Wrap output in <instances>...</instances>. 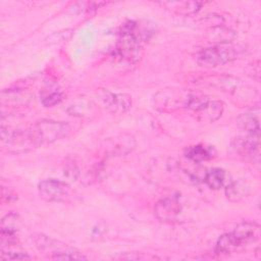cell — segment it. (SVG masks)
Here are the masks:
<instances>
[{
    "label": "cell",
    "instance_id": "cell-1",
    "mask_svg": "<svg viewBox=\"0 0 261 261\" xmlns=\"http://www.w3.org/2000/svg\"><path fill=\"white\" fill-rule=\"evenodd\" d=\"M144 40L136 31V21H127L122 24L115 52L123 61L136 63L142 55V45Z\"/></svg>",
    "mask_w": 261,
    "mask_h": 261
},
{
    "label": "cell",
    "instance_id": "cell-2",
    "mask_svg": "<svg viewBox=\"0 0 261 261\" xmlns=\"http://www.w3.org/2000/svg\"><path fill=\"white\" fill-rule=\"evenodd\" d=\"M244 48L239 45L221 43L202 49L197 55V62L204 67H216L240 58Z\"/></svg>",
    "mask_w": 261,
    "mask_h": 261
},
{
    "label": "cell",
    "instance_id": "cell-3",
    "mask_svg": "<svg viewBox=\"0 0 261 261\" xmlns=\"http://www.w3.org/2000/svg\"><path fill=\"white\" fill-rule=\"evenodd\" d=\"M195 93L186 89L164 88L154 95L153 105L157 110L162 112L189 109Z\"/></svg>",
    "mask_w": 261,
    "mask_h": 261
},
{
    "label": "cell",
    "instance_id": "cell-4",
    "mask_svg": "<svg viewBox=\"0 0 261 261\" xmlns=\"http://www.w3.org/2000/svg\"><path fill=\"white\" fill-rule=\"evenodd\" d=\"M30 129L38 145L41 146L65 138L70 132V125L64 121L42 119L34 123Z\"/></svg>",
    "mask_w": 261,
    "mask_h": 261
},
{
    "label": "cell",
    "instance_id": "cell-5",
    "mask_svg": "<svg viewBox=\"0 0 261 261\" xmlns=\"http://www.w3.org/2000/svg\"><path fill=\"white\" fill-rule=\"evenodd\" d=\"M2 142L8 148V151L13 153H21L31 151L40 147L34 139L30 127L27 129H14L10 130L7 127H1Z\"/></svg>",
    "mask_w": 261,
    "mask_h": 261
},
{
    "label": "cell",
    "instance_id": "cell-6",
    "mask_svg": "<svg viewBox=\"0 0 261 261\" xmlns=\"http://www.w3.org/2000/svg\"><path fill=\"white\" fill-rule=\"evenodd\" d=\"M38 191L40 197L47 202H62L68 198L70 187L65 181L47 178L39 182Z\"/></svg>",
    "mask_w": 261,
    "mask_h": 261
},
{
    "label": "cell",
    "instance_id": "cell-7",
    "mask_svg": "<svg viewBox=\"0 0 261 261\" xmlns=\"http://www.w3.org/2000/svg\"><path fill=\"white\" fill-rule=\"evenodd\" d=\"M97 94L103 106L111 113L122 114L132 108L133 100L128 94L112 93L104 89H99Z\"/></svg>",
    "mask_w": 261,
    "mask_h": 261
},
{
    "label": "cell",
    "instance_id": "cell-8",
    "mask_svg": "<svg viewBox=\"0 0 261 261\" xmlns=\"http://www.w3.org/2000/svg\"><path fill=\"white\" fill-rule=\"evenodd\" d=\"M34 242L38 250L45 255H48L49 258L53 260H59V257L66 252L73 250L68 247L66 244L55 240L51 237L45 236L43 233H39L34 237Z\"/></svg>",
    "mask_w": 261,
    "mask_h": 261
},
{
    "label": "cell",
    "instance_id": "cell-9",
    "mask_svg": "<svg viewBox=\"0 0 261 261\" xmlns=\"http://www.w3.org/2000/svg\"><path fill=\"white\" fill-rule=\"evenodd\" d=\"M217 87L219 89H221L223 92L238 97L241 99L245 98V99H250V98H255V96L257 95V92L255 91V89L249 87L248 85L244 84L242 81H240L239 79L232 77V76H222L219 79V81L217 82Z\"/></svg>",
    "mask_w": 261,
    "mask_h": 261
},
{
    "label": "cell",
    "instance_id": "cell-10",
    "mask_svg": "<svg viewBox=\"0 0 261 261\" xmlns=\"http://www.w3.org/2000/svg\"><path fill=\"white\" fill-rule=\"evenodd\" d=\"M180 201L178 196L172 195L159 200L154 207L156 217L161 221H172L180 212Z\"/></svg>",
    "mask_w": 261,
    "mask_h": 261
},
{
    "label": "cell",
    "instance_id": "cell-11",
    "mask_svg": "<svg viewBox=\"0 0 261 261\" xmlns=\"http://www.w3.org/2000/svg\"><path fill=\"white\" fill-rule=\"evenodd\" d=\"M239 247L255 243L260 238V226L256 222L244 221L230 231Z\"/></svg>",
    "mask_w": 261,
    "mask_h": 261
},
{
    "label": "cell",
    "instance_id": "cell-12",
    "mask_svg": "<svg viewBox=\"0 0 261 261\" xmlns=\"http://www.w3.org/2000/svg\"><path fill=\"white\" fill-rule=\"evenodd\" d=\"M223 110L224 104L221 101L211 100L208 98L194 113L201 121L214 122L222 115Z\"/></svg>",
    "mask_w": 261,
    "mask_h": 261
},
{
    "label": "cell",
    "instance_id": "cell-13",
    "mask_svg": "<svg viewBox=\"0 0 261 261\" xmlns=\"http://www.w3.org/2000/svg\"><path fill=\"white\" fill-rule=\"evenodd\" d=\"M226 198L231 202H239L246 198L251 192V185L246 178L230 180L224 188Z\"/></svg>",
    "mask_w": 261,
    "mask_h": 261
},
{
    "label": "cell",
    "instance_id": "cell-14",
    "mask_svg": "<svg viewBox=\"0 0 261 261\" xmlns=\"http://www.w3.org/2000/svg\"><path fill=\"white\" fill-rule=\"evenodd\" d=\"M230 180L231 178L228 172L218 167L211 168L204 174V181L212 190L224 189Z\"/></svg>",
    "mask_w": 261,
    "mask_h": 261
},
{
    "label": "cell",
    "instance_id": "cell-15",
    "mask_svg": "<svg viewBox=\"0 0 261 261\" xmlns=\"http://www.w3.org/2000/svg\"><path fill=\"white\" fill-rule=\"evenodd\" d=\"M215 151L211 147H206L204 145H194L186 149L185 155L187 158L195 163H200L209 160L214 157Z\"/></svg>",
    "mask_w": 261,
    "mask_h": 261
},
{
    "label": "cell",
    "instance_id": "cell-16",
    "mask_svg": "<svg viewBox=\"0 0 261 261\" xmlns=\"http://www.w3.org/2000/svg\"><path fill=\"white\" fill-rule=\"evenodd\" d=\"M203 2L200 1H176V2H164L162 5L166 6L173 12L178 14L189 15L194 14L201 9L203 6Z\"/></svg>",
    "mask_w": 261,
    "mask_h": 261
},
{
    "label": "cell",
    "instance_id": "cell-17",
    "mask_svg": "<svg viewBox=\"0 0 261 261\" xmlns=\"http://www.w3.org/2000/svg\"><path fill=\"white\" fill-rule=\"evenodd\" d=\"M136 146V142L130 135H121L114 139L113 144L110 147V153L112 155H125L133 151Z\"/></svg>",
    "mask_w": 261,
    "mask_h": 261
},
{
    "label": "cell",
    "instance_id": "cell-18",
    "mask_svg": "<svg viewBox=\"0 0 261 261\" xmlns=\"http://www.w3.org/2000/svg\"><path fill=\"white\" fill-rule=\"evenodd\" d=\"M239 124L248 132V134L260 133L259 127V109L255 112L254 110L248 111L246 113L241 114L238 117Z\"/></svg>",
    "mask_w": 261,
    "mask_h": 261
},
{
    "label": "cell",
    "instance_id": "cell-19",
    "mask_svg": "<svg viewBox=\"0 0 261 261\" xmlns=\"http://www.w3.org/2000/svg\"><path fill=\"white\" fill-rule=\"evenodd\" d=\"M238 248L240 247L237 244L231 232H227L220 236L219 239L217 240L216 246H215V252L217 254H228L233 252Z\"/></svg>",
    "mask_w": 261,
    "mask_h": 261
},
{
    "label": "cell",
    "instance_id": "cell-20",
    "mask_svg": "<svg viewBox=\"0 0 261 261\" xmlns=\"http://www.w3.org/2000/svg\"><path fill=\"white\" fill-rule=\"evenodd\" d=\"M32 257L18 249V246L8 249H1V259L3 260H30Z\"/></svg>",
    "mask_w": 261,
    "mask_h": 261
},
{
    "label": "cell",
    "instance_id": "cell-21",
    "mask_svg": "<svg viewBox=\"0 0 261 261\" xmlns=\"http://www.w3.org/2000/svg\"><path fill=\"white\" fill-rule=\"evenodd\" d=\"M63 93L58 89H52L50 92L45 91L42 95V104L46 107H52L60 103L63 99Z\"/></svg>",
    "mask_w": 261,
    "mask_h": 261
},
{
    "label": "cell",
    "instance_id": "cell-22",
    "mask_svg": "<svg viewBox=\"0 0 261 261\" xmlns=\"http://www.w3.org/2000/svg\"><path fill=\"white\" fill-rule=\"evenodd\" d=\"M260 63H259V60H257V61H253V63H252V65L250 66L251 67V71L249 72V73H252L253 72V74L251 75V77H253L255 81H257V82H259V80H260V65H259Z\"/></svg>",
    "mask_w": 261,
    "mask_h": 261
},
{
    "label": "cell",
    "instance_id": "cell-23",
    "mask_svg": "<svg viewBox=\"0 0 261 261\" xmlns=\"http://www.w3.org/2000/svg\"><path fill=\"white\" fill-rule=\"evenodd\" d=\"M5 191H6V189L5 188H3L2 189V201L6 198V196H5ZM7 195H8V197H7V202H10L11 200H15V195L10 191V190H7Z\"/></svg>",
    "mask_w": 261,
    "mask_h": 261
}]
</instances>
